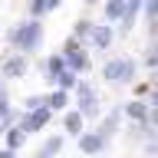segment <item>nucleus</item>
I'll use <instances>...</instances> for the list:
<instances>
[{
	"mask_svg": "<svg viewBox=\"0 0 158 158\" xmlns=\"http://www.w3.org/2000/svg\"><path fill=\"white\" fill-rule=\"evenodd\" d=\"M92 30H96V23H92V20H79V23H76V30H73V36H76V40H82V43L89 46V40H92Z\"/></svg>",
	"mask_w": 158,
	"mask_h": 158,
	"instance_id": "obj_17",
	"label": "nucleus"
},
{
	"mask_svg": "<svg viewBox=\"0 0 158 158\" xmlns=\"http://www.w3.org/2000/svg\"><path fill=\"white\" fill-rule=\"evenodd\" d=\"M63 145H66V135H49L46 142L36 148V158H56L59 152H63Z\"/></svg>",
	"mask_w": 158,
	"mask_h": 158,
	"instance_id": "obj_14",
	"label": "nucleus"
},
{
	"mask_svg": "<svg viewBox=\"0 0 158 158\" xmlns=\"http://www.w3.org/2000/svg\"><path fill=\"white\" fill-rule=\"evenodd\" d=\"M142 13H145V20L155 27L158 23V0H145V10H142Z\"/></svg>",
	"mask_w": 158,
	"mask_h": 158,
	"instance_id": "obj_20",
	"label": "nucleus"
},
{
	"mask_svg": "<svg viewBox=\"0 0 158 158\" xmlns=\"http://www.w3.org/2000/svg\"><path fill=\"white\" fill-rule=\"evenodd\" d=\"M112 43H115V30H112V23H99L96 30H92V40H89V46L92 49H109L112 46Z\"/></svg>",
	"mask_w": 158,
	"mask_h": 158,
	"instance_id": "obj_8",
	"label": "nucleus"
},
{
	"mask_svg": "<svg viewBox=\"0 0 158 158\" xmlns=\"http://www.w3.org/2000/svg\"><path fill=\"white\" fill-rule=\"evenodd\" d=\"M82 125H86V115H82L79 109H69L66 115H63V128H66V135L79 138V135H82Z\"/></svg>",
	"mask_w": 158,
	"mask_h": 158,
	"instance_id": "obj_13",
	"label": "nucleus"
},
{
	"mask_svg": "<svg viewBox=\"0 0 158 158\" xmlns=\"http://www.w3.org/2000/svg\"><path fill=\"white\" fill-rule=\"evenodd\" d=\"M63 69H69V63H66V56H63V53H53V56H46V63H43L46 82H53V86H56V76L63 73Z\"/></svg>",
	"mask_w": 158,
	"mask_h": 158,
	"instance_id": "obj_12",
	"label": "nucleus"
},
{
	"mask_svg": "<svg viewBox=\"0 0 158 158\" xmlns=\"http://www.w3.org/2000/svg\"><path fill=\"white\" fill-rule=\"evenodd\" d=\"M86 3H99V0H86Z\"/></svg>",
	"mask_w": 158,
	"mask_h": 158,
	"instance_id": "obj_26",
	"label": "nucleus"
},
{
	"mask_svg": "<svg viewBox=\"0 0 158 158\" xmlns=\"http://www.w3.org/2000/svg\"><path fill=\"white\" fill-rule=\"evenodd\" d=\"M125 118H132L135 125H145L148 122V115H152V106L148 102H142V99H132V102H125Z\"/></svg>",
	"mask_w": 158,
	"mask_h": 158,
	"instance_id": "obj_9",
	"label": "nucleus"
},
{
	"mask_svg": "<svg viewBox=\"0 0 158 158\" xmlns=\"http://www.w3.org/2000/svg\"><path fill=\"white\" fill-rule=\"evenodd\" d=\"M3 79H7V76H3V73H0V92H7V86H3Z\"/></svg>",
	"mask_w": 158,
	"mask_h": 158,
	"instance_id": "obj_24",
	"label": "nucleus"
},
{
	"mask_svg": "<svg viewBox=\"0 0 158 158\" xmlns=\"http://www.w3.org/2000/svg\"><path fill=\"white\" fill-rule=\"evenodd\" d=\"M56 86L59 89H76L79 86V73L76 69H63V73L56 76Z\"/></svg>",
	"mask_w": 158,
	"mask_h": 158,
	"instance_id": "obj_18",
	"label": "nucleus"
},
{
	"mask_svg": "<svg viewBox=\"0 0 158 158\" xmlns=\"http://www.w3.org/2000/svg\"><path fill=\"white\" fill-rule=\"evenodd\" d=\"M7 43L17 53H27V56H33L40 46H43V23H40L36 17H27V20H20L17 27H10L7 33Z\"/></svg>",
	"mask_w": 158,
	"mask_h": 158,
	"instance_id": "obj_1",
	"label": "nucleus"
},
{
	"mask_svg": "<svg viewBox=\"0 0 158 158\" xmlns=\"http://www.w3.org/2000/svg\"><path fill=\"white\" fill-rule=\"evenodd\" d=\"M76 109H79L86 118H99V115H102L99 92L92 89V82H86V79H79V86H76Z\"/></svg>",
	"mask_w": 158,
	"mask_h": 158,
	"instance_id": "obj_4",
	"label": "nucleus"
},
{
	"mask_svg": "<svg viewBox=\"0 0 158 158\" xmlns=\"http://www.w3.org/2000/svg\"><path fill=\"white\" fill-rule=\"evenodd\" d=\"M63 56H66L69 69H76L79 76L92 69V59H89V53H86V43H82V40H76V36H69L66 43H63Z\"/></svg>",
	"mask_w": 158,
	"mask_h": 158,
	"instance_id": "obj_3",
	"label": "nucleus"
},
{
	"mask_svg": "<svg viewBox=\"0 0 158 158\" xmlns=\"http://www.w3.org/2000/svg\"><path fill=\"white\" fill-rule=\"evenodd\" d=\"M27 66H30V56H27V53H10V56L0 59V73H3L7 79H20L23 73H27Z\"/></svg>",
	"mask_w": 158,
	"mask_h": 158,
	"instance_id": "obj_6",
	"label": "nucleus"
},
{
	"mask_svg": "<svg viewBox=\"0 0 158 158\" xmlns=\"http://www.w3.org/2000/svg\"><path fill=\"white\" fill-rule=\"evenodd\" d=\"M0 158H17V148H7V145H3V148H0Z\"/></svg>",
	"mask_w": 158,
	"mask_h": 158,
	"instance_id": "obj_22",
	"label": "nucleus"
},
{
	"mask_svg": "<svg viewBox=\"0 0 158 158\" xmlns=\"http://www.w3.org/2000/svg\"><path fill=\"white\" fill-rule=\"evenodd\" d=\"M49 106V99L43 96V92H36V96H27V102H23V109H43Z\"/></svg>",
	"mask_w": 158,
	"mask_h": 158,
	"instance_id": "obj_21",
	"label": "nucleus"
},
{
	"mask_svg": "<svg viewBox=\"0 0 158 158\" xmlns=\"http://www.w3.org/2000/svg\"><path fill=\"white\" fill-rule=\"evenodd\" d=\"M53 115H56V112H53L49 106H43V109H23V112H20V125L27 128L30 135H36V132H43V128L49 125Z\"/></svg>",
	"mask_w": 158,
	"mask_h": 158,
	"instance_id": "obj_5",
	"label": "nucleus"
},
{
	"mask_svg": "<svg viewBox=\"0 0 158 158\" xmlns=\"http://www.w3.org/2000/svg\"><path fill=\"white\" fill-rule=\"evenodd\" d=\"M122 115H125V109H112L109 115H102V122H99V132L112 142L115 138V132H118V125H122Z\"/></svg>",
	"mask_w": 158,
	"mask_h": 158,
	"instance_id": "obj_11",
	"label": "nucleus"
},
{
	"mask_svg": "<svg viewBox=\"0 0 158 158\" xmlns=\"http://www.w3.org/2000/svg\"><path fill=\"white\" fill-rule=\"evenodd\" d=\"M27 142H30V132L20 125V122H13V125L3 132V145H7V148H17V152H20V148L27 145Z\"/></svg>",
	"mask_w": 158,
	"mask_h": 158,
	"instance_id": "obj_10",
	"label": "nucleus"
},
{
	"mask_svg": "<svg viewBox=\"0 0 158 158\" xmlns=\"http://www.w3.org/2000/svg\"><path fill=\"white\" fill-rule=\"evenodd\" d=\"M46 99H49V109L53 112H63V109L69 106V89H53V92H46Z\"/></svg>",
	"mask_w": 158,
	"mask_h": 158,
	"instance_id": "obj_16",
	"label": "nucleus"
},
{
	"mask_svg": "<svg viewBox=\"0 0 158 158\" xmlns=\"http://www.w3.org/2000/svg\"><path fill=\"white\" fill-rule=\"evenodd\" d=\"M63 7V0H49V10H59Z\"/></svg>",
	"mask_w": 158,
	"mask_h": 158,
	"instance_id": "obj_23",
	"label": "nucleus"
},
{
	"mask_svg": "<svg viewBox=\"0 0 158 158\" xmlns=\"http://www.w3.org/2000/svg\"><path fill=\"white\" fill-rule=\"evenodd\" d=\"M109 148V138L102 135V132H82V135H79V152H82V155H102V152H106Z\"/></svg>",
	"mask_w": 158,
	"mask_h": 158,
	"instance_id": "obj_7",
	"label": "nucleus"
},
{
	"mask_svg": "<svg viewBox=\"0 0 158 158\" xmlns=\"http://www.w3.org/2000/svg\"><path fill=\"white\" fill-rule=\"evenodd\" d=\"M138 73V63L132 56H112L106 59V66H102V79L112 82V86H128Z\"/></svg>",
	"mask_w": 158,
	"mask_h": 158,
	"instance_id": "obj_2",
	"label": "nucleus"
},
{
	"mask_svg": "<svg viewBox=\"0 0 158 158\" xmlns=\"http://www.w3.org/2000/svg\"><path fill=\"white\" fill-rule=\"evenodd\" d=\"M125 7H128V0H106L102 13H106V20H109V23H118V20L125 17Z\"/></svg>",
	"mask_w": 158,
	"mask_h": 158,
	"instance_id": "obj_15",
	"label": "nucleus"
},
{
	"mask_svg": "<svg viewBox=\"0 0 158 158\" xmlns=\"http://www.w3.org/2000/svg\"><path fill=\"white\" fill-rule=\"evenodd\" d=\"M3 132H7V125H3V122H0V135H3Z\"/></svg>",
	"mask_w": 158,
	"mask_h": 158,
	"instance_id": "obj_25",
	"label": "nucleus"
},
{
	"mask_svg": "<svg viewBox=\"0 0 158 158\" xmlns=\"http://www.w3.org/2000/svg\"><path fill=\"white\" fill-rule=\"evenodd\" d=\"M49 13V0H30V7H27V17H46Z\"/></svg>",
	"mask_w": 158,
	"mask_h": 158,
	"instance_id": "obj_19",
	"label": "nucleus"
}]
</instances>
